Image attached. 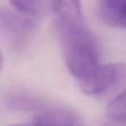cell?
I'll use <instances>...</instances> for the list:
<instances>
[{
    "label": "cell",
    "mask_w": 126,
    "mask_h": 126,
    "mask_svg": "<svg viewBox=\"0 0 126 126\" xmlns=\"http://www.w3.org/2000/svg\"><path fill=\"white\" fill-rule=\"evenodd\" d=\"M35 28V22L30 16L0 8V35L12 43H25L33 34Z\"/></svg>",
    "instance_id": "3957f363"
},
{
    "label": "cell",
    "mask_w": 126,
    "mask_h": 126,
    "mask_svg": "<svg viewBox=\"0 0 126 126\" xmlns=\"http://www.w3.org/2000/svg\"><path fill=\"white\" fill-rule=\"evenodd\" d=\"M98 15L104 24L126 29V0H98Z\"/></svg>",
    "instance_id": "8992f818"
},
{
    "label": "cell",
    "mask_w": 126,
    "mask_h": 126,
    "mask_svg": "<svg viewBox=\"0 0 126 126\" xmlns=\"http://www.w3.org/2000/svg\"><path fill=\"white\" fill-rule=\"evenodd\" d=\"M10 126H84L82 121L71 111L58 109L41 110L33 116L32 124Z\"/></svg>",
    "instance_id": "277c9868"
},
{
    "label": "cell",
    "mask_w": 126,
    "mask_h": 126,
    "mask_svg": "<svg viewBox=\"0 0 126 126\" xmlns=\"http://www.w3.org/2000/svg\"><path fill=\"white\" fill-rule=\"evenodd\" d=\"M7 103L12 107L16 109H22V110H34L39 109L42 107L43 103L42 100H40L37 97H33L32 95L26 94H14L12 95H9L7 99Z\"/></svg>",
    "instance_id": "52a82bcc"
},
{
    "label": "cell",
    "mask_w": 126,
    "mask_h": 126,
    "mask_svg": "<svg viewBox=\"0 0 126 126\" xmlns=\"http://www.w3.org/2000/svg\"><path fill=\"white\" fill-rule=\"evenodd\" d=\"M10 3L16 11L27 16L35 17L43 12L42 0H10Z\"/></svg>",
    "instance_id": "ba28073f"
},
{
    "label": "cell",
    "mask_w": 126,
    "mask_h": 126,
    "mask_svg": "<svg viewBox=\"0 0 126 126\" xmlns=\"http://www.w3.org/2000/svg\"><path fill=\"white\" fill-rule=\"evenodd\" d=\"M104 126H126V118L123 119H109Z\"/></svg>",
    "instance_id": "9c48e42d"
},
{
    "label": "cell",
    "mask_w": 126,
    "mask_h": 126,
    "mask_svg": "<svg viewBox=\"0 0 126 126\" xmlns=\"http://www.w3.org/2000/svg\"><path fill=\"white\" fill-rule=\"evenodd\" d=\"M55 24L85 23L80 0H50Z\"/></svg>",
    "instance_id": "5b68a950"
},
{
    "label": "cell",
    "mask_w": 126,
    "mask_h": 126,
    "mask_svg": "<svg viewBox=\"0 0 126 126\" xmlns=\"http://www.w3.org/2000/svg\"><path fill=\"white\" fill-rule=\"evenodd\" d=\"M2 66H3V58H2L1 51H0V71H1V69H2Z\"/></svg>",
    "instance_id": "30bf717a"
},
{
    "label": "cell",
    "mask_w": 126,
    "mask_h": 126,
    "mask_svg": "<svg viewBox=\"0 0 126 126\" xmlns=\"http://www.w3.org/2000/svg\"><path fill=\"white\" fill-rule=\"evenodd\" d=\"M66 66L79 81L87 78L99 65L97 42L85 23L55 24Z\"/></svg>",
    "instance_id": "6da1fadb"
},
{
    "label": "cell",
    "mask_w": 126,
    "mask_h": 126,
    "mask_svg": "<svg viewBox=\"0 0 126 126\" xmlns=\"http://www.w3.org/2000/svg\"><path fill=\"white\" fill-rule=\"evenodd\" d=\"M126 79V64L109 63L98 65L80 82L81 91L88 95L102 94L120 85Z\"/></svg>",
    "instance_id": "7a4b0ae2"
}]
</instances>
